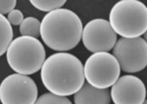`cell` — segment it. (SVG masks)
Segmentation results:
<instances>
[{
	"label": "cell",
	"instance_id": "4fadbf2b",
	"mask_svg": "<svg viewBox=\"0 0 147 104\" xmlns=\"http://www.w3.org/2000/svg\"><path fill=\"white\" fill-rule=\"evenodd\" d=\"M66 3L65 0H30V3L43 12H51L59 9Z\"/></svg>",
	"mask_w": 147,
	"mask_h": 104
},
{
	"label": "cell",
	"instance_id": "7c38bea8",
	"mask_svg": "<svg viewBox=\"0 0 147 104\" xmlns=\"http://www.w3.org/2000/svg\"><path fill=\"white\" fill-rule=\"evenodd\" d=\"M19 30L21 36H28L37 39L40 36L41 22L35 17H26L21 23Z\"/></svg>",
	"mask_w": 147,
	"mask_h": 104
},
{
	"label": "cell",
	"instance_id": "ac0fdd59",
	"mask_svg": "<svg viewBox=\"0 0 147 104\" xmlns=\"http://www.w3.org/2000/svg\"><path fill=\"white\" fill-rule=\"evenodd\" d=\"M143 104H147V100H146V101L144 102V103H143Z\"/></svg>",
	"mask_w": 147,
	"mask_h": 104
},
{
	"label": "cell",
	"instance_id": "8992f818",
	"mask_svg": "<svg viewBox=\"0 0 147 104\" xmlns=\"http://www.w3.org/2000/svg\"><path fill=\"white\" fill-rule=\"evenodd\" d=\"M38 95L37 84L27 75L10 74L0 84L2 104H35Z\"/></svg>",
	"mask_w": 147,
	"mask_h": 104
},
{
	"label": "cell",
	"instance_id": "6da1fadb",
	"mask_svg": "<svg viewBox=\"0 0 147 104\" xmlns=\"http://www.w3.org/2000/svg\"><path fill=\"white\" fill-rule=\"evenodd\" d=\"M41 80L52 94L75 95L84 84V66L74 55L58 52L49 56L41 68Z\"/></svg>",
	"mask_w": 147,
	"mask_h": 104
},
{
	"label": "cell",
	"instance_id": "277c9868",
	"mask_svg": "<svg viewBox=\"0 0 147 104\" xmlns=\"http://www.w3.org/2000/svg\"><path fill=\"white\" fill-rule=\"evenodd\" d=\"M46 52L42 44L36 38L21 36L10 44L6 59L9 66L16 73L31 75L41 70Z\"/></svg>",
	"mask_w": 147,
	"mask_h": 104
},
{
	"label": "cell",
	"instance_id": "ba28073f",
	"mask_svg": "<svg viewBox=\"0 0 147 104\" xmlns=\"http://www.w3.org/2000/svg\"><path fill=\"white\" fill-rule=\"evenodd\" d=\"M82 41L84 47L90 52H108L117 42V34L105 19H94L88 21L83 30Z\"/></svg>",
	"mask_w": 147,
	"mask_h": 104
},
{
	"label": "cell",
	"instance_id": "52a82bcc",
	"mask_svg": "<svg viewBox=\"0 0 147 104\" xmlns=\"http://www.w3.org/2000/svg\"><path fill=\"white\" fill-rule=\"evenodd\" d=\"M113 56L121 69L128 73L142 71L147 67V42L144 38H121L113 48Z\"/></svg>",
	"mask_w": 147,
	"mask_h": 104
},
{
	"label": "cell",
	"instance_id": "5bb4252c",
	"mask_svg": "<svg viewBox=\"0 0 147 104\" xmlns=\"http://www.w3.org/2000/svg\"><path fill=\"white\" fill-rule=\"evenodd\" d=\"M35 104H72L65 97L57 96L52 93H44L40 96Z\"/></svg>",
	"mask_w": 147,
	"mask_h": 104
},
{
	"label": "cell",
	"instance_id": "9c48e42d",
	"mask_svg": "<svg viewBox=\"0 0 147 104\" xmlns=\"http://www.w3.org/2000/svg\"><path fill=\"white\" fill-rule=\"evenodd\" d=\"M111 97L114 104H143L146 89L140 78L123 75L111 86Z\"/></svg>",
	"mask_w": 147,
	"mask_h": 104
},
{
	"label": "cell",
	"instance_id": "e0dca14e",
	"mask_svg": "<svg viewBox=\"0 0 147 104\" xmlns=\"http://www.w3.org/2000/svg\"><path fill=\"white\" fill-rule=\"evenodd\" d=\"M144 39H146V41L147 42V32L145 33V34H144Z\"/></svg>",
	"mask_w": 147,
	"mask_h": 104
},
{
	"label": "cell",
	"instance_id": "9a60e30c",
	"mask_svg": "<svg viewBox=\"0 0 147 104\" xmlns=\"http://www.w3.org/2000/svg\"><path fill=\"white\" fill-rule=\"evenodd\" d=\"M7 19L13 26H21L24 21V16L20 10H14L8 14Z\"/></svg>",
	"mask_w": 147,
	"mask_h": 104
},
{
	"label": "cell",
	"instance_id": "7a4b0ae2",
	"mask_svg": "<svg viewBox=\"0 0 147 104\" xmlns=\"http://www.w3.org/2000/svg\"><path fill=\"white\" fill-rule=\"evenodd\" d=\"M83 30L79 16L72 10L61 8L44 16L41 21L40 36L51 50L65 52L79 44Z\"/></svg>",
	"mask_w": 147,
	"mask_h": 104
},
{
	"label": "cell",
	"instance_id": "30bf717a",
	"mask_svg": "<svg viewBox=\"0 0 147 104\" xmlns=\"http://www.w3.org/2000/svg\"><path fill=\"white\" fill-rule=\"evenodd\" d=\"M75 104H110L111 91L108 89H98L88 83L74 95Z\"/></svg>",
	"mask_w": 147,
	"mask_h": 104
},
{
	"label": "cell",
	"instance_id": "5b68a950",
	"mask_svg": "<svg viewBox=\"0 0 147 104\" xmlns=\"http://www.w3.org/2000/svg\"><path fill=\"white\" fill-rule=\"evenodd\" d=\"M121 67L117 58L109 52L92 54L84 64L87 82L98 89H108L119 79Z\"/></svg>",
	"mask_w": 147,
	"mask_h": 104
},
{
	"label": "cell",
	"instance_id": "2e32d148",
	"mask_svg": "<svg viewBox=\"0 0 147 104\" xmlns=\"http://www.w3.org/2000/svg\"><path fill=\"white\" fill-rule=\"evenodd\" d=\"M16 0H1L0 1V12L1 15L9 14L15 10L16 5Z\"/></svg>",
	"mask_w": 147,
	"mask_h": 104
},
{
	"label": "cell",
	"instance_id": "8fae6325",
	"mask_svg": "<svg viewBox=\"0 0 147 104\" xmlns=\"http://www.w3.org/2000/svg\"><path fill=\"white\" fill-rule=\"evenodd\" d=\"M13 35L11 24L3 15H0V56L7 52L13 41Z\"/></svg>",
	"mask_w": 147,
	"mask_h": 104
},
{
	"label": "cell",
	"instance_id": "3957f363",
	"mask_svg": "<svg viewBox=\"0 0 147 104\" xmlns=\"http://www.w3.org/2000/svg\"><path fill=\"white\" fill-rule=\"evenodd\" d=\"M109 21L122 38H140L147 32V6L139 0H121L111 8Z\"/></svg>",
	"mask_w": 147,
	"mask_h": 104
}]
</instances>
